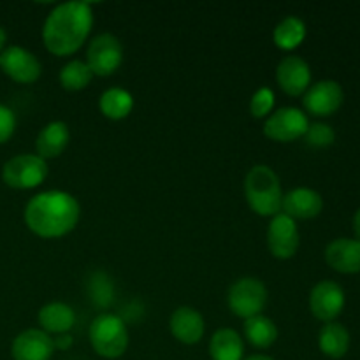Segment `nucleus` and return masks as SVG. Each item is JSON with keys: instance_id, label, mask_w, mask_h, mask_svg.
<instances>
[{"instance_id": "obj_1", "label": "nucleus", "mask_w": 360, "mask_h": 360, "mask_svg": "<svg viewBox=\"0 0 360 360\" xmlns=\"http://www.w3.org/2000/svg\"><path fill=\"white\" fill-rule=\"evenodd\" d=\"M28 231L42 239H60L77 227L81 206L74 195L63 190H48L32 197L25 206Z\"/></svg>"}, {"instance_id": "obj_2", "label": "nucleus", "mask_w": 360, "mask_h": 360, "mask_svg": "<svg viewBox=\"0 0 360 360\" xmlns=\"http://www.w3.org/2000/svg\"><path fill=\"white\" fill-rule=\"evenodd\" d=\"M94 27V11L88 2L58 4L42 27V42L55 56H70L81 49Z\"/></svg>"}, {"instance_id": "obj_3", "label": "nucleus", "mask_w": 360, "mask_h": 360, "mask_svg": "<svg viewBox=\"0 0 360 360\" xmlns=\"http://www.w3.org/2000/svg\"><path fill=\"white\" fill-rule=\"evenodd\" d=\"M245 197L250 210L264 218L281 213L283 192L276 172L269 165H253L245 178Z\"/></svg>"}, {"instance_id": "obj_4", "label": "nucleus", "mask_w": 360, "mask_h": 360, "mask_svg": "<svg viewBox=\"0 0 360 360\" xmlns=\"http://www.w3.org/2000/svg\"><path fill=\"white\" fill-rule=\"evenodd\" d=\"M95 354L104 359H118L129 348V329L125 320L115 313H101L88 330Z\"/></svg>"}, {"instance_id": "obj_5", "label": "nucleus", "mask_w": 360, "mask_h": 360, "mask_svg": "<svg viewBox=\"0 0 360 360\" xmlns=\"http://www.w3.org/2000/svg\"><path fill=\"white\" fill-rule=\"evenodd\" d=\"M49 174L48 162L37 153L16 155L2 167V179L14 190H32L41 186Z\"/></svg>"}, {"instance_id": "obj_6", "label": "nucleus", "mask_w": 360, "mask_h": 360, "mask_svg": "<svg viewBox=\"0 0 360 360\" xmlns=\"http://www.w3.org/2000/svg\"><path fill=\"white\" fill-rule=\"evenodd\" d=\"M229 308L232 315L243 320L262 315L267 304V288L259 278L246 276L234 281L229 290Z\"/></svg>"}, {"instance_id": "obj_7", "label": "nucleus", "mask_w": 360, "mask_h": 360, "mask_svg": "<svg viewBox=\"0 0 360 360\" xmlns=\"http://www.w3.org/2000/svg\"><path fill=\"white\" fill-rule=\"evenodd\" d=\"M86 63L94 76H112L123 63V46L120 39L108 32L95 35L88 46Z\"/></svg>"}, {"instance_id": "obj_8", "label": "nucleus", "mask_w": 360, "mask_h": 360, "mask_svg": "<svg viewBox=\"0 0 360 360\" xmlns=\"http://www.w3.org/2000/svg\"><path fill=\"white\" fill-rule=\"evenodd\" d=\"M309 120L299 108H280L271 112L264 123V136L276 143H292L308 132Z\"/></svg>"}, {"instance_id": "obj_9", "label": "nucleus", "mask_w": 360, "mask_h": 360, "mask_svg": "<svg viewBox=\"0 0 360 360\" xmlns=\"http://www.w3.org/2000/svg\"><path fill=\"white\" fill-rule=\"evenodd\" d=\"M347 297L340 283L333 280L319 281L309 292V309L313 316L320 322H336L338 316L343 313Z\"/></svg>"}, {"instance_id": "obj_10", "label": "nucleus", "mask_w": 360, "mask_h": 360, "mask_svg": "<svg viewBox=\"0 0 360 360\" xmlns=\"http://www.w3.org/2000/svg\"><path fill=\"white\" fill-rule=\"evenodd\" d=\"M301 245V234L295 220L285 213H278L271 218L267 227V248L278 260H288L297 253Z\"/></svg>"}, {"instance_id": "obj_11", "label": "nucleus", "mask_w": 360, "mask_h": 360, "mask_svg": "<svg viewBox=\"0 0 360 360\" xmlns=\"http://www.w3.org/2000/svg\"><path fill=\"white\" fill-rule=\"evenodd\" d=\"M0 69L21 84H32L41 77L42 65L37 56L21 46H9L0 53Z\"/></svg>"}, {"instance_id": "obj_12", "label": "nucleus", "mask_w": 360, "mask_h": 360, "mask_svg": "<svg viewBox=\"0 0 360 360\" xmlns=\"http://www.w3.org/2000/svg\"><path fill=\"white\" fill-rule=\"evenodd\" d=\"M345 101V91L338 81L322 79L311 84L304 95H302V105L306 111L319 118L334 115L340 111Z\"/></svg>"}, {"instance_id": "obj_13", "label": "nucleus", "mask_w": 360, "mask_h": 360, "mask_svg": "<svg viewBox=\"0 0 360 360\" xmlns=\"http://www.w3.org/2000/svg\"><path fill=\"white\" fill-rule=\"evenodd\" d=\"M276 81L288 97H302L311 86L309 63L301 56H285L276 67Z\"/></svg>"}, {"instance_id": "obj_14", "label": "nucleus", "mask_w": 360, "mask_h": 360, "mask_svg": "<svg viewBox=\"0 0 360 360\" xmlns=\"http://www.w3.org/2000/svg\"><path fill=\"white\" fill-rule=\"evenodd\" d=\"M55 354L53 338L41 329H27L18 334L11 347L14 360H51Z\"/></svg>"}, {"instance_id": "obj_15", "label": "nucleus", "mask_w": 360, "mask_h": 360, "mask_svg": "<svg viewBox=\"0 0 360 360\" xmlns=\"http://www.w3.org/2000/svg\"><path fill=\"white\" fill-rule=\"evenodd\" d=\"M323 210V199L316 190L299 186L283 195L281 213L290 217L292 220H313Z\"/></svg>"}, {"instance_id": "obj_16", "label": "nucleus", "mask_w": 360, "mask_h": 360, "mask_svg": "<svg viewBox=\"0 0 360 360\" xmlns=\"http://www.w3.org/2000/svg\"><path fill=\"white\" fill-rule=\"evenodd\" d=\"M326 262L330 269L341 274L360 273V241L359 239H334L326 248Z\"/></svg>"}, {"instance_id": "obj_17", "label": "nucleus", "mask_w": 360, "mask_h": 360, "mask_svg": "<svg viewBox=\"0 0 360 360\" xmlns=\"http://www.w3.org/2000/svg\"><path fill=\"white\" fill-rule=\"evenodd\" d=\"M169 327L172 336L183 345H197L206 333L204 316L190 306H179L178 309H174L169 320Z\"/></svg>"}, {"instance_id": "obj_18", "label": "nucleus", "mask_w": 360, "mask_h": 360, "mask_svg": "<svg viewBox=\"0 0 360 360\" xmlns=\"http://www.w3.org/2000/svg\"><path fill=\"white\" fill-rule=\"evenodd\" d=\"M69 141V125L62 120H55V122H49L48 125L42 127L37 139H35V150H37L39 157L48 162L49 158H58L67 150Z\"/></svg>"}, {"instance_id": "obj_19", "label": "nucleus", "mask_w": 360, "mask_h": 360, "mask_svg": "<svg viewBox=\"0 0 360 360\" xmlns=\"http://www.w3.org/2000/svg\"><path fill=\"white\" fill-rule=\"evenodd\" d=\"M39 326L49 336L69 334L76 323V313L65 302H48L39 309Z\"/></svg>"}, {"instance_id": "obj_20", "label": "nucleus", "mask_w": 360, "mask_h": 360, "mask_svg": "<svg viewBox=\"0 0 360 360\" xmlns=\"http://www.w3.org/2000/svg\"><path fill=\"white\" fill-rule=\"evenodd\" d=\"M319 347L329 359H343L350 348V333L340 322L323 323L319 333Z\"/></svg>"}, {"instance_id": "obj_21", "label": "nucleus", "mask_w": 360, "mask_h": 360, "mask_svg": "<svg viewBox=\"0 0 360 360\" xmlns=\"http://www.w3.org/2000/svg\"><path fill=\"white\" fill-rule=\"evenodd\" d=\"M210 355L213 360H243L245 343L234 329H218L211 336Z\"/></svg>"}, {"instance_id": "obj_22", "label": "nucleus", "mask_w": 360, "mask_h": 360, "mask_svg": "<svg viewBox=\"0 0 360 360\" xmlns=\"http://www.w3.org/2000/svg\"><path fill=\"white\" fill-rule=\"evenodd\" d=\"M308 35L306 23L297 16H287L274 27L273 42L281 51H294Z\"/></svg>"}, {"instance_id": "obj_23", "label": "nucleus", "mask_w": 360, "mask_h": 360, "mask_svg": "<svg viewBox=\"0 0 360 360\" xmlns=\"http://www.w3.org/2000/svg\"><path fill=\"white\" fill-rule=\"evenodd\" d=\"M98 109L111 122H122L132 112L134 97L123 88H108L98 98Z\"/></svg>"}, {"instance_id": "obj_24", "label": "nucleus", "mask_w": 360, "mask_h": 360, "mask_svg": "<svg viewBox=\"0 0 360 360\" xmlns=\"http://www.w3.org/2000/svg\"><path fill=\"white\" fill-rule=\"evenodd\" d=\"M245 338L252 347L259 350L271 348L278 340V327L269 316L257 315L245 320Z\"/></svg>"}, {"instance_id": "obj_25", "label": "nucleus", "mask_w": 360, "mask_h": 360, "mask_svg": "<svg viewBox=\"0 0 360 360\" xmlns=\"http://www.w3.org/2000/svg\"><path fill=\"white\" fill-rule=\"evenodd\" d=\"M60 84L67 91H81L88 88V84L94 79V72L83 60H70L60 70Z\"/></svg>"}, {"instance_id": "obj_26", "label": "nucleus", "mask_w": 360, "mask_h": 360, "mask_svg": "<svg viewBox=\"0 0 360 360\" xmlns=\"http://www.w3.org/2000/svg\"><path fill=\"white\" fill-rule=\"evenodd\" d=\"M88 294H90L91 302L98 308H108L115 295V287H112L111 278L102 271L91 274L90 281H88Z\"/></svg>"}, {"instance_id": "obj_27", "label": "nucleus", "mask_w": 360, "mask_h": 360, "mask_svg": "<svg viewBox=\"0 0 360 360\" xmlns=\"http://www.w3.org/2000/svg\"><path fill=\"white\" fill-rule=\"evenodd\" d=\"M274 105H276V97H274V91L271 88L264 86L253 94L252 101H250V112H252L253 118L264 120L269 118L271 112L274 111Z\"/></svg>"}, {"instance_id": "obj_28", "label": "nucleus", "mask_w": 360, "mask_h": 360, "mask_svg": "<svg viewBox=\"0 0 360 360\" xmlns=\"http://www.w3.org/2000/svg\"><path fill=\"white\" fill-rule=\"evenodd\" d=\"M304 139L308 143V146L319 148L320 150V148L333 146L334 141H336V132L327 123H309L308 132L304 134Z\"/></svg>"}, {"instance_id": "obj_29", "label": "nucleus", "mask_w": 360, "mask_h": 360, "mask_svg": "<svg viewBox=\"0 0 360 360\" xmlns=\"http://www.w3.org/2000/svg\"><path fill=\"white\" fill-rule=\"evenodd\" d=\"M16 130V115L13 109L0 104V144L7 143Z\"/></svg>"}, {"instance_id": "obj_30", "label": "nucleus", "mask_w": 360, "mask_h": 360, "mask_svg": "<svg viewBox=\"0 0 360 360\" xmlns=\"http://www.w3.org/2000/svg\"><path fill=\"white\" fill-rule=\"evenodd\" d=\"M53 345L56 350H69L74 345V338L70 334H60V336H53Z\"/></svg>"}, {"instance_id": "obj_31", "label": "nucleus", "mask_w": 360, "mask_h": 360, "mask_svg": "<svg viewBox=\"0 0 360 360\" xmlns=\"http://www.w3.org/2000/svg\"><path fill=\"white\" fill-rule=\"evenodd\" d=\"M354 232H355V238L360 241V207L354 214Z\"/></svg>"}, {"instance_id": "obj_32", "label": "nucleus", "mask_w": 360, "mask_h": 360, "mask_svg": "<svg viewBox=\"0 0 360 360\" xmlns=\"http://www.w3.org/2000/svg\"><path fill=\"white\" fill-rule=\"evenodd\" d=\"M6 42H7V32L0 27V53L6 49Z\"/></svg>"}, {"instance_id": "obj_33", "label": "nucleus", "mask_w": 360, "mask_h": 360, "mask_svg": "<svg viewBox=\"0 0 360 360\" xmlns=\"http://www.w3.org/2000/svg\"><path fill=\"white\" fill-rule=\"evenodd\" d=\"M243 360H274L269 355H264V354H257V355H250L248 359H243Z\"/></svg>"}]
</instances>
